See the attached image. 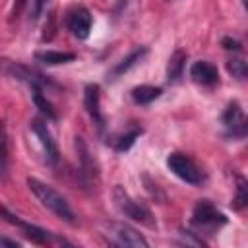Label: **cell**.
<instances>
[{
	"mask_svg": "<svg viewBox=\"0 0 248 248\" xmlns=\"http://www.w3.org/2000/svg\"><path fill=\"white\" fill-rule=\"evenodd\" d=\"M27 186H29L31 194L39 200V203H41L43 207H46V209H48L50 213H54L58 219H62V221H66V223H74L76 215H74L70 203L66 202V198H64L58 190H54L50 184H46V182H43V180H39V178H31V176L27 178Z\"/></svg>",
	"mask_w": 248,
	"mask_h": 248,
	"instance_id": "6da1fadb",
	"label": "cell"
},
{
	"mask_svg": "<svg viewBox=\"0 0 248 248\" xmlns=\"http://www.w3.org/2000/svg\"><path fill=\"white\" fill-rule=\"evenodd\" d=\"M167 167L172 170V174H176L180 180L192 184V186H200L203 182V172L202 169L184 153H170L167 157Z\"/></svg>",
	"mask_w": 248,
	"mask_h": 248,
	"instance_id": "7a4b0ae2",
	"label": "cell"
},
{
	"mask_svg": "<svg viewBox=\"0 0 248 248\" xmlns=\"http://www.w3.org/2000/svg\"><path fill=\"white\" fill-rule=\"evenodd\" d=\"M114 203H116V207H118L126 217H130V219H134V221H140V223H143V225H147V227H155V221H153L151 211H149L143 203L132 200V198L128 196V192H126L122 186H116V188H114Z\"/></svg>",
	"mask_w": 248,
	"mask_h": 248,
	"instance_id": "3957f363",
	"label": "cell"
},
{
	"mask_svg": "<svg viewBox=\"0 0 248 248\" xmlns=\"http://www.w3.org/2000/svg\"><path fill=\"white\" fill-rule=\"evenodd\" d=\"M192 225L202 229V231H215L221 225L227 223V217L209 202V200H200L192 211Z\"/></svg>",
	"mask_w": 248,
	"mask_h": 248,
	"instance_id": "277c9868",
	"label": "cell"
},
{
	"mask_svg": "<svg viewBox=\"0 0 248 248\" xmlns=\"http://www.w3.org/2000/svg\"><path fill=\"white\" fill-rule=\"evenodd\" d=\"M29 126H31V132L35 134V138L39 140V143H41V147H43L45 161H46L50 167H54V165L60 161V151H58V145H56V141H54V138H52V134H50L46 122H45L43 118H33V120L29 122Z\"/></svg>",
	"mask_w": 248,
	"mask_h": 248,
	"instance_id": "5b68a950",
	"label": "cell"
},
{
	"mask_svg": "<svg viewBox=\"0 0 248 248\" xmlns=\"http://www.w3.org/2000/svg\"><path fill=\"white\" fill-rule=\"evenodd\" d=\"M93 17L85 6H72L66 12V27L78 39H87L91 31Z\"/></svg>",
	"mask_w": 248,
	"mask_h": 248,
	"instance_id": "8992f818",
	"label": "cell"
},
{
	"mask_svg": "<svg viewBox=\"0 0 248 248\" xmlns=\"http://www.w3.org/2000/svg\"><path fill=\"white\" fill-rule=\"evenodd\" d=\"M221 122L225 126V132L229 138H234V140H242L246 136V116L240 108V105L236 101L229 103L223 116H221Z\"/></svg>",
	"mask_w": 248,
	"mask_h": 248,
	"instance_id": "52a82bcc",
	"label": "cell"
},
{
	"mask_svg": "<svg viewBox=\"0 0 248 248\" xmlns=\"http://www.w3.org/2000/svg\"><path fill=\"white\" fill-rule=\"evenodd\" d=\"M108 236H110L112 244H116V246H138V248L149 246V242L145 240V236L140 231H136L124 223H110L108 225Z\"/></svg>",
	"mask_w": 248,
	"mask_h": 248,
	"instance_id": "ba28073f",
	"label": "cell"
},
{
	"mask_svg": "<svg viewBox=\"0 0 248 248\" xmlns=\"http://www.w3.org/2000/svg\"><path fill=\"white\" fill-rule=\"evenodd\" d=\"M0 217H2L4 221H8V223L19 227V229L25 232V236H27L29 240L37 242V244H46V242L52 238V234H50L48 231H45V229H41V227H37V225H33V223L23 221L21 217H17V215H14L12 211H8L2 203H0Z\"/></svg>",
	"mask_w": 248,
	"mask_h": 248,
	"instance_id": "9c48e42d",
	"label": "cell"
},
{
	"mask_svg": "<svg viewBox=\"0 0 248 248\" xmlns=\"http://www.w3.org/2000/svg\"><path fill=\"white\" fill-rule=\"evenodd\" d=\"M83 105H85V110L89 114V118L93 120L95 128L99 132L105 130V116L101 112V89L97 83H89L85 85V91H83Z\"/></svg>",
	"mask_w": 248,
	"mask_h": 248,
	"instance_id": "30bf717a",
	"label": "cell"
},
{
	"mask_svg": "<svg viewBox=\"0 0 248 248\" xmlns=\"http://www.w3.org/2000/svg\"><path fill=\"white\" fill-rule=\"evenodd\" d=\"M190 78L200 85H215L219 83L217 68L207 60H198L190 66Z\"/></svg>",
	"mask_w": 248,
	"mask_h": 248,
	"instance_id": "8fae6325",
	"label": "cell"
},
{
	"mask_svg": "<svg viewBox=\"0 0 248 248\" xmlns=\"http://www.w3.org/2000/svg\"><path fill=\"white\" fill-rule=\"evenodd\" d=\"M76 149H78V159H79V169L81 174L85 178V182H91L93 178H97V165L89 153L87 143L83 141V138H76Z\"/></svg>",
	"mask_w": 248,
	"mask_h": 248,
	"instance_id": "7c38bea8",
	"label": "cell"
},
{
	"mask_svg": "<svg viewBox=\"0 0 248 248\" xmlns=\"http://www.w3.org/2000/svg\"><path fill=\"white\" fill-rule=\"evenodd\" d=\"M186 52L184 50H174L172 54H170V58H169V66H167V79L170 81V83H176L180 78H182V74H184V66H186Z\"/></svg>",
	"mask_w": 248,
	"mask_h": 248,
	"instance_id": "4fadbf2b",
	"label": "cell"
},
{
	"mask_svg": "<svg viewBox=\"0 0 248 248\" xmlns=\"http://www.w3.org/2000/svg\"><path fill=\"white\" fill-rule=\"evenodd\" d=\"M163 93L161 87H155V85H138L130 91V97L136 105H149L153 103L155 99H159Z\"/></svg>",
	"mask_w": 248,
	"mask_h": 248,
	"instance_id": "5bb4252c",
	"label": "cell"
},
{
	"mask_svg": "<svg viewBox=\"0 0 248 248\" xmlns=\"http://www.w3.org/2000/svg\"><path fill=\"white\" fill-rule=\"evenodd\" d=\"M145 52H147V48L145 46H140V48H134L126 58H122L112 70H110V76L112 78H116V76H120V74H124V72H128L136 62H140L143 56H145Z\"/></svg>",
	"mask_w": 248,
	"mask_h": 248,
	"instance_id": "9a60e30c",
	"label": "cell"
},
{
	"mask_svg": "<svg viewBox=\"0 0 248 248\" xmlns=\"http://www.w3.org/2000/svg\"><path fill=\"white\" fill-rule=\"evenodd\" d=\"M29 89L33 91V101H35L37 108H39V110H41L48 120H56V110H54V107L50 105V101L46 99L45 89H43V87H39V85H31Z\"/></svg>",
	"mask_w": 248,
	"mask_h": 248,
	"instance_id": "2e32d148",
	"label": "cell"
},
{
	"mask_svg": "<svg viewBox=\"0 0 248 248\" xmlns=\"http://www.w3.org/2000/svg\"><path fill=\"white\" fill-rule=\"evenodd\" d=\"M35 58L43 64H48V66H56V64H66V62H72L76 58L74 52H60V50H43V52H37Z\"/></svg>",
	"mask_w": 248,
	"mask_h": 248,
	"instance_id": "e0dca14e",
	"label": "cell"
},
{
	"mask_svg": "<svg viewBox=\"0 0 248 248\" xmlns=\"http://www.w3.org/2000/svg\"><path fill=\"white\" fill-rule=\"evenodd\" d=\"M8 169H10V145H8V134L6 128L0 124V178H8Z\"/></svg>",
	"mask_w": 248,
	"mask_h": 248,
	"instance_id": "ac0fdd59",
	"label": "cell"
},
{
	"mask_svg": "<svg viewBox=\"0 0 248 248\" xmlns=\"http://www.w3.org/2000/svg\"><path fill=\"white\" fill-rule=\"evenodd\" d=\"M141 134V128H138V126H134V128H130L128 132H124L122 136H118L116 138V141H114V149L116 151H128L132 145H134V141H136V138Z\"/></svg>",
	"mask_w": 248,
	"mask_h": 248,
	"instance_id": "d6986e66",
	"label": "cell"
},
{
	"mask_svg": "<svg viewBox=\"0 0 248 248\" xmlns=\"http://www.w3.org/2000/svg\"><path fill=\"white\" fill-rule=\"evenodd\" d=\"M248 203V186H246V180L242 176H238V186H236V198L232 202V207L234 209H244Z\"/></svg>",
	"mask_w": 248,
	"mask_h": 248,
	"instance_id": "ffe728a7",
	"label": "cell"
},
{
	"mask_svg": "<svg viewBox=\"0 0 248 248\" xmlns=\"http://www.w3.org/2000/svg\"><path fill=\"white\" fill-rule=\"evenodd\" d=\"M227 70L232 74V78L236 79H244L246 78V62L242 58H232L227 62Z\"/></svg>",
	"mask_w": 248,
	"mask_h": 248,
	"instance_id": "44dd1931",
	"label": "cell"
},
{
	"mask_svg": "<svg viewBox=\"0 0 248 248\" xmlns=\"http://www.w3.org/2000/svg\"><path fill=\"white\" fill-rule=\"evenodd\" d=\"M221 45H223L227 50H234V52H238V50L242 48L240 41H236V39H232V37H225V39L221 41Z\"/></svg>",
	"mask_w": 248,
	"mask_h": 248,
	"instance_id": "7402d4cb",
	"label": "cell"
},
{
	"mask_svg": "<svg viewBox=\"0 0 248 248\" xmlns=\"http://www.w3.org/2000/svg\"><path fill=\"white\" fill-rule=\"evenodd\" d=\"M46 2H48V0H33V12H31V17H33V19H37V17L43 14Z\"/></svg>",
	"mask_w": 248,
	"mask_h": 248,
	"instance_id": "603a6c76",
	"label": "cell"
},
{
	"mask_svg": "<svg viewBox=\"0 0 248 248\" xmlns=\"http://www.w3.org/2000/svg\"><path fill=\"white\" fill-rule=\"evenodd\" d=\"M182 236H184V242L186 244H196V246H202L203 244V240L202 238H194L190 231H182Z\"/></svg>",
	"mask_w": 248,
	"mask_h": 248,
	"instance_id": "cb8c5ba5",
	"label": "cell"
},
{
	"mask_svg": "<svg viewBox=\"0 0 248 248\" xmlns=\"http://www.w3.org/2000/svg\"><path fill=\"white\" fill-rule=\"evenodd\" d=\"M0 246H10V248H17L21 246L17 240H12V238H6V236H0Z\"/></svg>",
	"mask_w": 248,
	"mask_h": 248,
	"instance_id": "d4e9b609",
	"label": "cell"
},
{
	"mask_svg": "<svg viewBox=\"0 0 248 248\" xmlns=\"http://www.w3.org/2000/svg\"><path fill=\"white\" fill-rule=\"evenodd\" d=\"M23 4H25V0H16V4H14V10H12V16H14V17H16V16L21 12Z\"/></svg>",
	"mask_w": 248,
	"mask_h": 248,
	"instance_id": "484cf974",
	"label": "cell"
}]
</instances>
